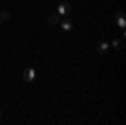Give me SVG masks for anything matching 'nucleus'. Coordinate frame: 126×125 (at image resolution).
<instances>
[{"label":"nucleus","instance_id":"obj_10","mask_svg":"<svg viewBox=\"0 0 126 125\" xmlns=\"http://www.w3.org/2000/svg\"><path fill=\"white\" fill-rule=\"evenodd\" d=\"M0 22H2V19H0Z\"/></svg>","mask_w":126,"mask_h":125},{"label":"nucleus","instance_id":"obj_2","mask_svg":"<svg viewBox=\"0 0 126 125\" xmlns=\"http://www.w3.org/2000/svg\"><path fill=\"white\" fill-rule=\"evenodd\" d=\"M22 78H24V81H25V83H32V81L35 79V69L27 68V69L22 73Z\"/></svg>","mask_w":126,"mask_h":125},{"label":"nucleus","instance_id":"obj_8","mask_svg":"<svg viewBox=\"0 0 126 125\" xmlns=\"http://www.w3.org/2000/svg\"><path fill=\"white\" fill-rule=\"evenodd\" d=\"M10 17H12V15H10L9 10H2V12H0V19L2 20H10Z\"/></svg>","mask_w":126,"mask_h":125},{"label":"nucleus","instance_id":"obj_4","mask_svg":"<svg viewBox=\"0 0 126 125\" xmlns=\"http://www.w3.org/2000/svg\"><path fill=\"white\" fill-rule=\"evenodd\" d=\"M61 29L64 30V32H71V30L74 29V25H72V22L69 19H62L61 20Z\"/></svg>","mask_w":126,"mask_h":125},{"label":"nucleus","instance_id":"obj_9","mask_svg":"<svg viewBox=\"0 0 126 125\" xmlns=\"http://www.w3.org/2000/svg\"><path fill=\"white\" fill-rule=\"evenodd\" d=\"M0 120H2V110H0Z\"/></svg>","mask_w":126,"mask_h":125},{"label":"nucleus","instance_id":"obj_3","mask_svg":"<svg viewBox=\"0 0 126 125\" xmlns=\"http://www.w3.org/2000/svg\"><path fill=\"white\" fill-rule=\"evenodd\" d=\"M114 19H116V24L119 25V29L125 32V29H126V17H125V14H123V12H116V14H114Z\"/></svg>","mask_w":126,"mask_h":125},{"label":"nucleus","instance_id":"obj_6","mask_svg":"<svg viewBox=\"0 0 126 125\" xmlns=\"http://www.w3.org/2000/svg\"><path fill=\"white\" fill-rule=\"evenodd\" d=\"M111 46H113L114 49H118V51H121V49H123V46H125V42H123V39H113Z\"/></svg>","mask_w":126,"mask_h":125},{"label":"nucleus","instance_id":"obj_1","mask_svg":"<svg viewBox=\"0 0 126 125\" xmlns=\"http://www.w3.org/2000/svg\"><path fill=\"white\" fill-rule=\"evenodd\" d=\"M71 12H72V7H71V3L69 2H61L57 7V14L61 17H69L71 15Z\"/></svg>","mask_w":126,"mask_h":125},{"label":"nucleus","instance_id":"obj_7","mask_svg":"<svg viewBox=\"0 0 126 125\" xmlns=\"http://www.w3.org/2000/svg\"><path fill=\"white\" fill-rule=\"evenodd\" d=\"M59 20H61V15H59V14H52V15L47 19V22H49V25H56Z\"/></svg>","mask_w":126,"mask_h":125},{"label":"nucleus","instance_id":"obj_5","mask_svg":"<svg viewBox=\"0 0 126 125\" xmlns=\"http://www.w3.org/2000/svg\"><path fill=\"white\" fill-rule=\"evenodd\" d=\"M108 49H109V44H108V42H104V41H101V42L97 44V52H101V54L108 52Z\"/></svg>","mask_w":126,"mask_h":125}]
</instances>
